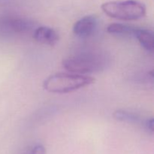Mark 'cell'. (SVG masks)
Masks as SVG:
<instances>
[{
	"mask_svg": "<svg viewBox=\"0 0 154 154\" xmlns=\"http://www.w3.org/2000/svg\"><path fill=\"white\" fill-rule=\"evenodd\" d=\"M108 59L104 54L96 51H81L75 53L63 60V66L72 73L88 74L99 72L105 69Z\"/></svg>",
	"mask_w": 154,
	"mask_h": 154,
	"instance_id": "obj_1",
	"label": "cell"
},
{
	"mask_svg": "<svg viewBox=\"0 0 154 154\" xmlns=\"http://www.w3.org/2000/svg\"><path fill=\"white\" fill-rule=\"evenodd\" d=\"M95 82L92 77L79 74L57 73L45 80L43 87L52 93H67L90 85Z\"/></svg>",
	"mask_w": 154,
	"mask_h": 154,
	"instance_id": "obj_2",
	"label": "cell"
},
{
	"mask_svg": "<svg viewBox=\"0 0 154 154\" xmlns=\"http://www.w3.org/2000/svg\"><path fill=\"white\" fill-rule=\"evenodd\" d=\"M104 13L114 19L136 20L146 15V6L138 0L107 2L102 5Z\"/></svg>",
	"mask_w": 154,
	"mask_h": 154,
	"instance_id": "obj_3",
	"label": "cell"
},
{
	"mask_svg": "<svg viewBox=\"0 0 154 154\" xmlns=\"http://www.w3.org/2000/svg\"><path fill=\"white\" fill-rule=\"evenodd\" d=\"M34 23L30 20L11 15L0 16V35L25 34L32 29Z\"/></svg>",
	"mask_w": 154,
	"mask_h": 154,
	"instance_id": "obj_4",
	"label": "cell"
},
{
	"mask_svg": "<svg viewBox=\"0 0 154 154\" xmlns=\"http://www.w3.org/2000/svg\"><path fill=\"white\" fill-rule=\"evenodd\" d=\"M97 18L93 15H88L78 20L73 26V32L80 38H87L91 35L97 27Z\"/></svg>",
	"mask_w": 154,
	"mask_h": 154,
	"instance_id": "obj_5",
	"label": "cell"
},
{
	"mask_svg": "<svg viewBox=\"0 0 154 154\" xmlns=\"http://www.w3.org/2000/svg\"><path fill=\"white\" fill-rule=\"evenodd\" d=\"M33 38L39 44L54 46L59 41V35L53 28L40 26L34 31Z\"/></svg>",
	"mask_w": 154,
	"mask_h": 154,
	"instance_id": "obj_6",
	"label": "cell"
},
{
	"mask_svg": "<svg viewBox=\"0 0 154 154\" xmlns=\"http://www.w3.org/2000/svg\"><path fill=\"white\" fill-rule=\"evenodd\" d=\"M135 37L138 39L143 48L150 53L153 52L154 35L153 32L146 29L137 28Z\"/></svg>",
	"mask_w": 154,
	"mask_h": 154,
	"instance_id": "obj_7",
	"label": "cell"
},
{
	"mask_svg": "<svg viewBox=\"0 0 154 154\" xmlns=\"http://www.w3.org/2000/svg\"><path fill=\"white\" fill-rule=\"evenodd\" d=\"M138 27L133 26L126 25L123 23H111L107 27V31L108 33L120 35L135 36Z\"/></svg>",
	"mask_w": 154,
	"mask_h": 154,
	"instance_id": "obj_8",
	"label": "cell"
},
{
	"mask_svg": "<svg viewBox=\"0 0 154 154\" xmlns=\"http://www.w3.org/2000/svg\"><path fill=\"white\" fill-rule=\"evenodd\" d=\"M113 117L117 120L127 123H139L141 118L138 114L130 112L126 110H117L113 114Z\"/></svg>",
	"mask_w": 154,
	"mask_h": 154,
	"instance_id": "obj_9",
	"label": "cell"
},
{
	"mask_svg": "<svg viewBox=\"0 0 154 154\" xmlns=\"http://www.w3.org/2000/svg\"><path fill=\"white\" fill-rule=\"evenodd\" d=\"M30 154H46V149L42 144H36L31 150Z\"/></svg>",
	"mask_w": 154,
	"mask_h": 154,
	"instance_id": "obj_10",
	"label": "cell"
},
{
	"mask_svg": "<svg viewBox=\"0 0 154 154\" xmlns=\"http://www.w3.org/2000/svg\"><path fill=\"white\" fill-rule=\"evenodd\" d=\"M153 118L147 119L145 122L146 128L151 132H153Z\"/></svg>",
	"mask_w": 154,
	"mask_h": 154,
	"instance_id": "obj_11",
	"label": "cell"
}]
</instances>
